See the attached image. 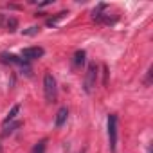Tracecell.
I'll return each mask as SVG.
<instances>
[{
  "instance_id": "7a4b0ae2",
  "label": "cell",
  "mask_w": 153,
  "mask_h": 153,
  "mask_svg": "<svg viewBox=\"0 0 153 153\" xmlns=\"http://www.w3.org/2000/svg\"><path fill=\"white\" fill-rule=\"evenodd\" d=\"M97 65L96 63H90L88 65V68H87V74H85V92L87 94H90L92 90H94V87H96V83H97Z\"/></svg>"
},
{
  "instance_id": "52a82bcc",
  "label": "cell",
  "mask_w": 153,
  "mask_h": 153,
  "mask_svg": "<svg viewBox=\"0 0 153 153\" xmlns=\"http://www.w3.org/2000/svg\"><path fill=\"white\" fill-rule=\"evenodd\" d=\"M18 112H20V105H15V106H13V108L9 110L7 117L4 119V126H7V124H9V123H11V121H13V119H15V117L18 115Z\"/></svg>"
},
{
  "instance_id": "7c38bea8",
  "label": "cell",
  "mask_w": 153,
  "mask_h": 153,
  "mask_svg": "<svg viewBox=\"0 0 153 153\" xmlns=\"http://www.w3.org/2000/svg\"><path fill=\"white\" fill-rule=\"evenodd\" d=\"M65 15H67L65 11H61V13H58V15H56L54 18H49V20H47V25H49V27H52V25H56V24H58V22H59V20H61V18H63Z\"/></svg>"
},
{
  "instance_id": "5bb4252c",
  "label": "cell",
  "mask_w": 153,
  "mask_h": 153,
  "mask_svg": "<svg viewBox=\"0 0 153 153\" xmlns=\"http://www.w3.org/2000/svg\"><path fill=\"white\" fill-rule=\"evenodd\" d=\"M151 76H153V67H149V68H148V78H146V85H149V83H151Z\"/></svg>"
},
{
  "instance_id": "3957f363",
  "label": "cell",
  "mask_w": 153,
  "mask_h": 153,
  "mask_svg": "<svg viewBox=\"0 0 153 153\" xmlns=\"http://www.w3.org/2000/svg\"><path fill=\"white\" fill-rule=\"evenodd\" d=\"M108 140H110V151L115 153V146H117V115L115 114L108 115Z\"/></svg>"
},
{
  "instance_id": "8fae6325",
  "label": "cell",
  "mask_w": 153,
  "mask_h": 153,
  "mask_svg": "<svg viewBox=\"0 0 153 153\" xmlns=\"http://www.w3.org/2000/svg\"><path fill=\"white\" fill-rule=\"evenodd\" d=\"M4 27H6L9 33L16 31V27H18V22H16V18H6V22H4Z\"/></svg>"
},
{
  "instance_id": "277c9868",
  "label": "cell",
  "mask_w": 153,
  "mask_h": 153,
  "mask_svg": "<svg viewBox=\"0 0 153 153\" xmlns=\"http://www.w3.org/2000/svg\"><path fill=\"white\" fill-rule=\"evenodd\" d=\"M45 54V51L42 47H25L22 51V59L24 61H31V59H38Z\"/></svg>"
},
{
  "instance_id": "ba28073f",
  "label": "cell",
  "mask_w": 153,
  "mask_h": 153,
  "mask_svg": "<svg viewBox=\"0 0 153 153\" xmlns=\"http://www.w3.org/2000/svg\"><path fill=\"white\" fill-rule=\"evenodd\" d=\"M45 148H47V139H42L33 146L31 153H45Z\"/></svg>"
},
{
  "instance_id": "4fadbf2b",
  "label": "cell",
  "mask_w": 153,
  "mask_h": 153,
  "mask_svg": "<svg viewBox=\"0 0 153 153\" xmlns=\"http://www.w3.org/2000/svg\"><path fill=\"white\" fill-rule=\"evenodd\" d=\"M40 33V27H29V29H24V34L25 36H33V34H38Z\"/></svg>"
},
{
  "instance_id": "9c48e42d",
  "label": "cell",
  "mask_w": 153,
  "mask_h": 153,
  "mask_svg": "<svg viewBox=\"0 0 153 153\" xmlns=\"http://www.w3.org/2000/svg\"><path fill=\"white\" fill-rule=\"evenodd\" d=\"M85 56H87V54H85V51H78V52L74 54V67H76V68H78L79 65H83V63H85Z\"/></svg>"
},
{
  "instance_id": "5b68a950",
  "label": "cell",
  "mask_w": 153,
  "mask_h": 153,
  "mask_svg": "<svg viewBox=\"0 0 153 153\" xmlns=\"http://www.w3.org/2000/svg\"><path fill=\"white\" fill-rule=\"evenodd\" d=\"M0 58H2L4 63H13V65H20V67H25V68H27V65H25L27 61H24L22 58H18V56H15V54H7V52H4Z\"/></svg>"
},
{
  "instance_id": "30bf717a",
  "label": "cell",
  "mask_w": 153,
  "mask_h": 153,
  "mask_svg": "<svg viewBox=\"0 0 153 153\" xmlns=\"http://www.w3.org/2000/svg\"><path fill=\"white\" fill-rule=\"evenodd\" d=\"M22 126V123L20 121H16V123H13V124H9V126H4V131H2V137H7V135H11L16 128H20Z\"/></svg>"
},
{
  "instance_id": "6da1fadb",
  "label": "cell",
  "mask_w": 153,
  "mask_h": 153,
  "mask_svg": "<svg viewBox=\"0 0 153 153\" xmlns=\"http://www.w3.org/2000/svg\"><path fill=\"white\" fill-rule=\"evenodd\" d=\"M43 94L47 103H56L58 99V87H56V79L51 72H47L43 76Z\"/></svg>"
},
{
  "instance_id": "8992f818",
  "label": "cell",
  "mask_w": 153,
  "mask_h": 153,
  "mask_svg": "<svg viewBox=\"0 0 153 153\" xmlns=\"http://www.w3.org/2000/svg\"><path fill=\"white\" fill-rule=\"evenodd\" d=\"M67 117H68V108H67V106H61V108L58 110V114H56V119H54V126H56V128H61V126L65 124Z\"/></svg>"
}]
</instances>
